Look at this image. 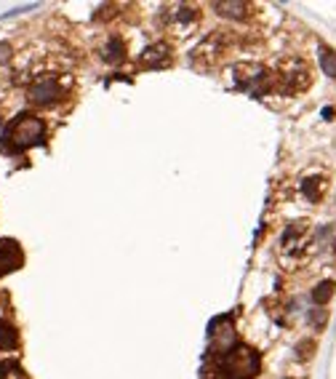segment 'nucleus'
<instances>
[{
  "instance_id": "nucleus-5",
  "label": "nucleus",
  "mask_w": 336,
  "mask_h": 379,
  "mask_svg": "<svg viewBox=\"0 0 336 379\" xmlns=\"http://www.w3.org/2000/svg\"><path fill=\"white\" fill-rule=\"evenodd\" d=\"M62 94L65 89L59 86V80L56 78H43L33 83V89L27 94V99L33 101V104H40V107H48V104H56V101L62 99Z\"/></svg>"
},
{
  "instance_id": "nucleus-12",
  "label": "nucleus",
  "mask_w": 336,
  "mask_h": 379,
  "mask_svg": "<svg viewBox=\"0 0 336 379\" xmlns=\"http://www.w3.org/2000/svg\"><path fill=\"white\" fill-rule=\"evenodd\" d=\"M302 192L310 198V201H318L320 195H323V179L318 182L315 177H310V179H304L302 182Z\"/></svg>"
},
{
  "instance_id": "nucleus-14",
  "label": "nucleus",
  "mask_w": 336,
  "mask_h": 379,
  "mask_svg": "<svg viewBox=\"0 0 336 379\" xmlns=\"http://www.w3.org/2000/svg\"><path fill=\"white\" fill-rule=\"evenodd\" d=\"M331 294H334V283H323L320 289H315V302L323 304V302L331 300Z\"/></svg>"
},
{
  "instance_id": "nucleus-7",
  "label": "nucleus",
  "mask_w": 336,
  "mask_h": 379,
  "mask_svg": "<svg viewBox=\"0 0 336 379\" xmlns=\"http://www.w3.org/2000/svg\"><path fill=\"white\" fill-rule=\"evenodd\" d=\"M211 339H214V350L217 353H227L232 350V339H235V331H232V318L229 315H222L211 324Z\"/></svg>"
},
{
  "instance_id": "nucleus-9",
  "label": "nucleus",
  "mask_w": 336,
  "mask_h": 379,
  "mask_svg": "<svg viewBox=\"0 0 336 379\" xmlns=\"http://www.w3.org/2000/svg\"><path fill=\"white\" fill-rule=\"evenodd\" d=\"M166 56H168V45L158 43V45H152V48H147V51L141 54V62H144L147 67H158V65L166 62Z\"/></svg>"
},
{
  "instance_id": "nucleus-11",
  "label": "nucleus",
  "mask_w": 336,
  "mask_h": 379,
  "mask_svg": "<svg viewBox=\"0 0 336 379\" xmlns=\"http://www.w3.org/2000/svg\"><path fill=\"white\" fill-rule=\"evenodd\" d=\"M214 9L224 16H235V19H243L249 13V3H214Z\"/></svg>"
},
{
  "instance_id": "nucleus-2",
  "label": "nucleus",
  "mask_w": 336,
  "mask_h": 379,
  "mask_svg": "<svg viewBox=\"0 0 336 379\" xmlns=\"http://www.w3.org/2000/svg\"><path fill=\"white\" fill-rule=\"evenodd\" d=\"M259 353L246 345H238L227 350V356L219 361L222 379H254L259 374Z\"/></svg>"
},
{
  "instance_id": "nucleus-8",
  "label": "nucleus",
  "mask_w": 336,
  "mask_h": 379,
  "mask_svg": "<svg viewBox=\"0 0 336 379\" xmlns=\"http://www.w3.org/2000/svg\"><path fill=\"white\" fill-rule=\"evenodd\" d=\"M16 345H19V331L13 329L9 321H0V350H16Z\"/></svg>"
},
{
  "instance_id": "nucleus-10",
  "label": "nucleus",
  "mask_w": 336,
  "mask_h": 379,
  "mask_svg": "<svg viewBox=\"0 0 336 379\" xmlns=\"http://www.w3.org/2000/svg\"><path fill=\"white\" fill-rule=\"evenodd\" d=\"M102 56L107 59V62H120V59H126V43L120 40V38H109L107 45H104V51H102Z\"/></svg>"
},
{
  "instance_id": "nucleus-1",
  "label": "nucleus",
  "mask_w": 336,
  "mask_h": 379,
  "mask_svg": "<svg viewBox=\"0 0 336 379\" xmlns=\"http://www.w3.org/2000/svg\"><path fill=\"white\" fill-rule=\"evenodd\" d=\"M45 136V126L38 115H19L9 123L6 134H3V147L9 153H24L30 147L40 145Z\"/></svg>"
},
{
  "instance_id": "nucleus-3",
  "label": "nucleus",
  "mask_w": 336,
  "mask_h": 379,
  "mask_svg": "<svg viewBox=\"0 0 336 379\" xmlns=\"http://www.w3.org/2000/svg\"><path fill=\"white\" fill-rule=\"evenodd\" d=\"M232 80H235L238 89L249 91V94H256V97H264V94L275 91V72L264 70L261 65H254V62L235 65Z\"/></svg>"
},
{
  "instance_id": "nucleus-6",
  "label": "nucleus",
  "mask_w": 336,
  "mask_h": 379,
  "mask_svg": "<svg viewBox=\"0 0 336 379\" xmlns=\"http://www.w3.org/2000/svg\"><path fill=\"white\" fill-rule=\"evenodd\" d=\"M24 262V254L19 243L11 241V238H0V278L9 275L13 270H19Z\"/></svg>"
},
{
  "instance_id": "nucleus-4",
  "label": "nucleus",
  "mask_w": 336,
  "mask_h": 379,
  "mask_svg": "<svg viewBox=\"0 0 336 379\" xmlns=\"http://www.w3.org/2000/svg\"><path fill=\"white\" fill-rule=\"evenodd\" d=\"M307 86H310V67L302 59H288L275 72V89H281L283 94H296Z\"/></svg>"
},
{
  "instance_id": "nucleus-13",
  "label": "nucleus",
  "mask_w": 336,
  "mask_h": 379,
  "mask_svg": "<svg viewBox=\"0 0 336 379\" xmlns=\"http://www.w3.org/2000/svg\"><path fill=\"white\" fill-rule=\"evenodd\" d=\"M320 65H323V70L331 78H336V54L331 48H323V51H320Z\"/></svg>"
},
{
  "instance_id": "nucleus-15",
  "label": "nucleus",
  "mask_w": 336,
  "mask_h": 379,
  "mask_svg": "<svg viewBox=\"0 0 336 379\" xmlns=\"http://www.w3.org/2000/svg\"><path fill=\"white\" fill-rule=\"evenodd\" d=\"M9 59H11V45L0 43V65H3V62H9Z\"/></svg>"
}]
</instances>
